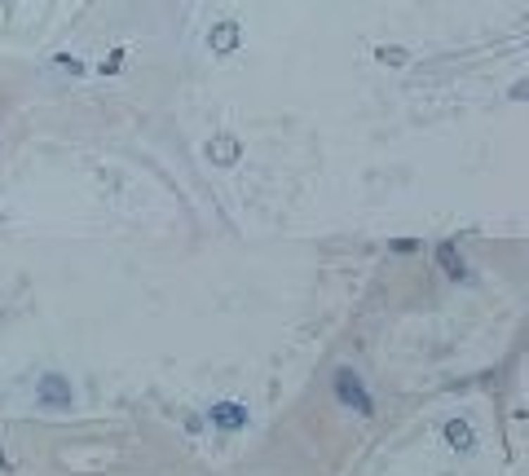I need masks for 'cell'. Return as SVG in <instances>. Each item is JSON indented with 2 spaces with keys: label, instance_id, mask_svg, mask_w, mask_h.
Here are the masks:
<instances>
[{
  "label": "cell",
  "instance_id": "obj_3",
  "mask_svg": "<svg viewBox=\"0 0 529 476\" xmlns=\"http://www.w3.org/2000/svg\"><path fill=\"white\" fill-rule=\"evenodd\" d=\"M208 419L217 423V428H225V432H238V428H247V406L243 401H217L208 410Z\"/></svg>",
  "mask_w": 529,
  "mask_h": 476
},
{
  "label": "cell",
  "instance_id": "obj_1",
  "mask_svg": "<svg viewBox=\"0 0 529 476\" xmlns=\"http://www.w3.org/2000/svg\"><path fill=\"white\" fill-rule=\"evenodd\" d=\"M331 384H336V397H340V406H353L357 415H375V401H371V392H367V384H362V375H357V371L340 366Z\"/></svg>",
  "mask_w": 529,
  "mask_h": 476
},
{
  "label": "cell",
  "instance_id": "obj_9",
  "mask_svg": "<svg viewBox=\"0 0 529 476\" xmlns=\"http://www.w3.org/2000/svg\"><path fill=\"white\" fill-rule=\"evenodd\" d=\"M375 58H379V62H388V67H406V49H379Z\"/></svg>",
  "mask_w": 529,
  "mask_h": 476
},
{
  "label": "cell",
  "instance_id": "obj_10",
  "mask_svg": "<svg viewBox=\"0 0 529 476\" xmlns=\"http://www.w3.org/2000/svg\"><path fill=\"white\" fill-rule=\"evenodd\" d=\"M120 67H124V49H115V53H110V58L102 62V75H115Z\"/></svg>",
  "mask_w": 529,
  "mask_h": 476
},
{
  "label": "cell",
  "instance_id": "obj_5",
  "mask_svg": "<svg viewBox=\"0 0 529 476\" xmlns=\"http://www.w3.org/2000/svg\"><path fill=\"white\" fill-rule=\"evenodd\" d=\"M441 432H445V446H450V450H459V454H472L476 450V432H472L468 419H450Z\"/></svg>",
  "mask_w": 529,
  "mask_h": 476
},
{
  "label": "cell",
  "instance_id": "obj_8",
  "mask_svg": "<svg viewBox=\"0 0 529 476\" xmlns=\"http://www.w3.org/2000/svg\"><path fill=\"white\" fill-rule=\"evenodd\" d=\"M53 67H58V71H71V75H79V71H84V62H79V58H71V53H58V58H53Z\"/></svg>",
  "mask_w": 529,
  "mask_h": 476
},
{
  "label": "cell",
  "instance_id": "obj_2",
  "mask_svg": "<svg viewBox=\"0 0 529 476\" xmlns=\"http://www.w3.org/2000/svg\"><path fill=\"white\" fill-rule=\"evenodd\" d=\"M36 401H40V406H49V410H62V406H71V401H75L71 380H62V375H44V380L36 384Z\"/></svg>",
  "mask_w": 529,
  "mask_h": 476
},
{
  "label": "cell",
  "instance_id": "obj_7",
  "mask_svg": "<svg viewBox=\"0 0 529 476\" xmlns=\"http://www.w3.org/2000/svg\"><path fill=\"white\" fill-rule=\"evenodd\" d=\"M437 265H441L445 274H450V278H463V274H468V269H463V256H459V247H454L450 238L437 243Z\"/></svg>",
  "mask_w": 529,
  "mask_h": 476
},
{
  "label": "cell",
  "instance_id": "obj_6",
  "mask_svg": "<svg viewBox=\"0 0 529 476\" xmlns=\"http://www.w3.org/2000/svg\"><path fill=\"white\" fill-rule=\"evenodd\" d=\"M238 40H243V27L238 22H217V27H212V36H208L212 53H234Z\"/></svg>",
  "mask_w": 529,
  "mask_h": 476
},
{
  "label": "cell",
  "instance_id": "obj_4",
  "mask_svg": "<svg viewBox=\"0 0 529 476\" xmlns=\"http://www.w3.org/2000/svg\"><path fill=\"white\" fill-rule=\"evenodd\" d=\"M238 155H243V146H238L234 133H221V137H212V141H208V159L217 163V168H234Z\"/></svg>",
  "mask_w": 529,
  "mask_h": 476
}]
</instances>
